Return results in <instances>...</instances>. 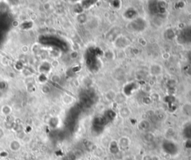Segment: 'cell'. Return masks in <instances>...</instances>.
Returning a JSON list of instances; mask_svg holds the SVG:
<instances>
[{
  "label": "cell",
  "mask_w": 191,
  "mask_h": 160,
  "mask_svg": "<svg viewBox=\"0 0 191 160\" xmlns=\"http://www.w3.org/2000/svg\"><path fill=\"white\" fill-rule=\"evenodd\" d=\"M20 147V144L18 142H15L14 141V142H13L11 144V150H14V151L19 150Z\"/></svg>",
  "instance_id": "cell-1"
},
{
  "label": "cell",
  "mask_w": 191,
  "mask_h": 160,
  "mask_svg": "<svg viewBox=\"0 0 191 160\" xmlns=\"http://www.w3.org/2000/svg\"><path fill=\"white\" fill-rule=\"evenodd\" d=\"M151 160H160V159L157 156H153L152 159H151Z\"/></svg>",
  "instance_id": "cell-2"
}]
</instances>
